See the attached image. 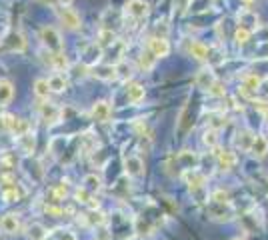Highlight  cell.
Masks as SVG:
<instances>
[{"label":"cell","mask_w":268,"mask_h":240,"mask_svg":"<svg viewBox=\"0 0 268 240\" xmlns=\"http://www.w3.org/2000/svg\"><path fill=\"white\" fill-rule=\"evenodd\" d=\"M40 40L50 52H62V48H64L62 36L54 26H42L40 28Z\"/></svg>","instance_id":"1"},{"label":"cell","mask_w":268,"mask_h":240,"mask_svg":"<svg viewBox=\"0 0 268 240\" xmlns=\"http://www.w3.org/2000/svg\"><path fill=\"white\" fill-rule=\"evenodd\" d=\"M56 14H58V20L62 22L64 28H68V30H78L80 28V16L72 8H58Z\"/></svg>","instance_id":"2"},{"label":"cell","mask_w":268,"mask_h":240,"mask_svg":"<svg viewBox=\"0 0 268 240\" xmlns=\"http://www.w3.org/2000/svg\"><path fill=\"white\" fill-rule=\"evenodd\" d=\"M124 172H126L130 178L142 176V174H144V162H142V158H140V156H134V154L126 156V158H124Z\"/></svg>","instance_id":"3"},{"label":"cell","mask_w":268,"mask_h":240,"mask_svg":"<svg viewBox=\"0 0 268 240\" xmlns=\"http://www.w3.org/2000/svg\"><path fill=\"white\" fill-rule=\"evenodd\" d=\"M148 50L156 56V58H164L170 54V44L166 40V36H152L148 40Z\"/></svg>","instance_id":"4"},{"label":"cell","mask_w":268,"mask_h":240,"mask_svg":"<svg viewBox=\"0 0 268 240\" xmlns=\"http://www.w3.org/2000/svg\"><path fill=\"white\" fill-rule=\"evenodd\" d=\"M4 48L10 52H24L26 50V38L22 32H10L4 38Z\"/></svg>","instance_id":"5"},{"label":"cell","mask_w":268,"mask_h":240,"mask_svg":"<svg viewBox=\"0 0 268 240\" xmlns=\"http://www.w3.org/2000/svg\"><path fill=\"white\" fill-rule=\"evenodd\" d=\"M148 12H150V6H148L146 0H128L126 2V14L136 18V20L144 18Z\"/></svg>","instance_id":"6"},{"label":"cell","mask_w":268,"mask_h":240,"mask_svg":"<svg viewBox=\"0 0 268 240\" xmlns=\"http://www.w3.org/2000/svg\"><path fill=\"white\" fill-rule=\"evenodd\" d=\"M254 138H256V134H254L252 130L242 128V130L236 132V136H234V144H236V148H240L242 152H250V146H252Z\"/></svg>","instance_id":"7"},{"label":"cell","mask_w":268,"mask_h":240,"mask_svg":"<svg viewBox=\"0 0 268 240\" xmlns=\"http://www.w3.org/2000/svg\"><path fill=\"white\" fill-rule=\"evenodd\" d=\"M38 112H40L42 120H46L48 124H56V122L60 120V116H62L60 108L54 106V104H50V102H42V104L38 106Z\"/></svg>","instance_id":"8"},{"label":"cell","mask_w":268,"mask_h":240,"mask_svg":"<svg viewBox=\"0 0 268 240\" xmlns=\"http://www.w3.org/2000/svg\"><path fill=\"white\" fill-rule=\"evenodd\" d=\"M0 230L4 234H16L20 230V220L14 214H4L0 218Z\"/></svg>","instance_id":"9"},{"label":"cell","mask_w":268,"mask_h":240,"mask_svg":"<svg viewBox=\"0 0 268 240\" xmlns=\"http://www.w3.org/2000/svg\"><path fill=\"white\" fill-rule=\"evenodd\" d=\"M182 178L186 180V184L194 190V188H202L204 186V182H206V176L204 174H200L196 168H190V170H186L184 174H182Z\"/></svg>","instance_id":"10"},{"label":"cell","mask_w":268,"mask_h":240,"mask_svg":"<svg viewBox=\"0 0 268 240\" xmlns=\"http://www.w3.org/2000/svg\"><path fill=\"white\" fill-rule=\"evenodd\" d=\"M92 118L96 120V122H106L110 118V104H108L106 100H98V102H94V106H92Z\"/></svg>","instance_id":"11"},{"label":"cell","mask_w":268,"mask_h":240,"mask_svg":"<svg viewBox=\"0 0 268 240\" xmlns=\"http://www.w3.org/2000/svg\"><path fill=\"white\" fill-rule=\"evenodd\" d=\"M144 96H146V90H144V86H142V84H136V82L128 84V88H126V98H128L132 104L142 102V100H144Z\"/></svg>","instance_id":"12"},{"label":"cell","mask_w":268,"mask_h":240,"mask_svg":"<svg viewBox=\"0 0 268 240\" xmlns=\"http://www.w3.org/2000/svg\"><path fill=\"white\" fill-rule=\"evenodd\" d=\"M194 82H196V86L198 88H204V90H208L212 84L216 82V76L212 70H208V68H204V70H200L198 74H196V78H194Z\"/></svg>","instance_id":"13"},{"label":"cell","mask_w":268,"mask_h":240,"mask_svg":"<svg viewBox=\"0 0 268 240\" xmlns=\"http://www.w3.org/2000/svg\"><path fill=\"white\" fill-rule=\"evenodd\" d=\"M234 164H236V156H234L232 150H222L218 154V166H220V170H230V168H234Z\"/></svg>","instance_id":"14"},{"label":"cell","mask_w":268,"mask_h":240,"mask_svg":"<svg viewBox=\"0 0 268 240\" xmlns=\"http://www.w3.org/2000/svg\"><path fill=\"white\" fill-rule=\"evenodd\" d=\"M92 74L98 78V80H114L118 74H116V66H94V70H92Z\"/></svg>","instance_id":"15"},{"label":"cell","mask_w":268,"mask_h":240,"mask_svg":"<svg viewBox=\"0 0 268 240\" xmlns=\"http://www.w3.org/2000/svg\"><path fill=\"white\" fill-rule=\"evenodd\" d=\"M14 98V88L8 80H0V106L10 104Z\"/></svg>","instance_id":"16"},{"label":"cell","mask_w":268,"mask_h":240,"mask_svg":"<svg viewBox=\"0 0 268 240\" xmlns=\"http://www.w3.org/2000/svg\"><path fill=\"white\" fill-rule=\"evenodd\" d=\"M250 152L256 156V158H264L268 152V140L264 136H256L252 146H250Z\"/></svg>","instance_id":"17"},{"label":"cell","mask_w":268,"mask_h":240,"mask_svg":"<svg viewBox=\"0 0 268 240\" xmlns=\"http://www.w3.org/2000/svg\"><path fill=\"white\" fill-rule=\"evenodd\" d=\"M74 196H76V200H78V202H82V204H86V206H90V208H98V202H94L92 192H90V190H86L84 186L76 188Z\"/></svg>","instance_id":"18"},{"label":"cell","mask_w":268,"mask_h":240,"mask_svg":"<svg viewBox=\"0 0 268 240\" xmlns=\"http://www.w3.org/2000/svg\"><path fill=\"white\" fill-rule=\"evenodd\" d=\"M188 54L194 56L196 60H208V46H204L202 42H190Z\"/></svg>","instance_id":"19"},{"label":"cell","mask_w":268,"mask_h":240,"mask_svg":"<svg viewBox=\"0 0 268 240\" xmlns=\"http://www.w3.org/2000/svg\"><path fill=\"white\" fill-rule=\"evenodd\" d=\"M16 144H18L20 152H24V154H32L34 152V136H30L28 132L26 134H20L18 140H16Z\"/></svg>","instance_id":"20"},{"label":"cell","mask_w":268,"mask_h":240,"mask_svg":"<svg viewBox=\"0 0 268 240\" xmlns=\"http://www.w3.org/2000/svg\"><path fill=\"white\" fill-rule=\"evenodd\" d=\"M8 130H10V132H14L16 136H20V134H26V132L30 130V124H28L24 118H16V116H12V118H10V126H8Z\"/></svg>","instance_id":"21"},{"label":"cell","mask_w":268,"mask_h":240,"mask_svg":"<svg viewBox=\"0 0 268 240\" xmlns=\"http://www.w3.org/2000/svg\"><path fill=\"white\" fill-rule=\"evenodd\" d=\"M154 64H156V56H154L150 50H146V52H142V54H140V58H138V66H140V70H142V72H150V70L154 68Z\"/></svg>","instance_id":"22"},{"label":"cell","mask_w":268,"mask_h":240,"mask_svg":"<svg viewBox=\"0 0 268 240\" xmlns=\"http://www.w3.org/2000/svg\"><path fill=\"white\" fill-rule=\"evenodd\" d=\"M48 86H50V92H64L68 82H66V78L62 74H52L48 78Z\"/></svg>","instance_id":"23"},{"label":"cell","mask_w":268,"mask_h":240,"mask_svg":"<svg viewBox=\"0 0 268 240\" xmlns=\"http://www.w3.org/2000/svg\"><path fill=\"white\" fill-rule=\"evenodd\" d=\"M34 94H36L40 100H46V98H48V94H50L48 80H44V78H38V80L34 82Z\"/></svg>","instance_id":"24"},{"label":"cell","mask_w":268,"mask_h":240,"mask_svg":"<svg viewBox=\"0 0 268 240\" xmlns=\"http://www.w3.org/2000/svg\"><path fill=\"white\" fill-rule=\"evenodd\" d=\"M48 62L54 70H66L68 68V58L64 56V52H52Z\"/></svg>","instance_id":"25"},{"label":"cell","mask_w":268,"mask_h":240,"mask_svg":"<svg viewBox=\"0 0 268 240\" xmlns=\"http://www.w3.org/2000/svg\"><path fill=\"white\" fill-rule=\"evenodd\" d=\"M178 160H180L182 168H186V170L196 168V164H198V156H196V154H192V152H182V154L178 156Z\"/></svg>","instance_id":"26"},{"label":"cell","mask_w":268,"mask_h":240,"mask_svg":"<svg viewBox=\"0 0 268 240\" xmlns=\"http://www.w3.org/2000/svg\"><path fill=\"white\" fill-rule=\"evenodd\" d=\"M84 188L90 190V192H100L102 190V180H100V176H96V174L84 176Z\"/></svg>","instance_id":"27"},{"label":"cell","mask_w":268,"mask_h":240,"mask_svg":"<svg viewBox=\"0 0 268 240\" xmlns=\"http://www.w3.org/2000/svg\"><path fill=\"white\" fill-rule=\"evenodd\" d=\"M46 236H48V230L42 224H32L28 228V238L30 240H46Z\"/></svg>","instance_id":"28"},{"label":"cell","mask_w":268,"mask_h":240,"mask_svg":"<svg viewBox=\"0 0 268 240\" xmlns=\"http://www.w3.org/2000/svg\"><path fill=\"white\" fill-rule=\"evenodd\" d=\"M202 142L208 148H215L216 144H218V130L216 128H206L204 130V136H202Z\"/></svg>","instance_id":"29"},{"label":"cell","mask_w":268,"mask_h":240,"mask_svg":"<svg viewBox=\"0 0 268 240\" xmlns=\"http://www.w3.org/2000/svg\"><path fill=\"white\" fill-rule=\"evenodd\" d=\"M234 40H236L238 46H244V44L250 40V30L244 28V26H238L236 32H234Z\"/></svg>","instance_id":"30"},{"label":"cell","mask_w":268,"mask_h":240,"mask_svg":"<svg viewBox=\"0 0 268 240\" xmlns=\"http://www.w3.org/2000/svg\"><path fill=\"white\" fill-rule=\"evenodd\" d=\"M190 4H192V0H174V14L182 16L190 8Z\"/></svg>","instance_id":"31"},{"label":"cell","mask_w":268,"mask_h":240,"mask_svg":"<svg viewBox=\"0 0 268 240\" xmlns=\"http://www.w3.org/2000/svg\"><path fill=\"white\" fill-rule=\"evenodd\" d=\"M114 32L112 30H102L100 32V46H110V44H114Z\"/></svg>","instance_id":"32"},{"label":"cell","mask_w":268,"mask_h":240,"mask_svg":"<svg viewBox=\"0 0 268 240\" xmlns=\"http://www.w3.org/2000/svg\"><path fill=\"white\" fill-rule=\"evenodd\" d=\"M2 198H4V202H16L18 200V190L16 188H8V190L2 192Z\"/></svg>","instance_id":"33"},{"label":"cell","mask_w":268,"mask_h":240,"mask_svg":"<svg viewBox=\"0 0 268 240\" xmlns=\"http://www.w3.org/2000/svg\"><path fill=\"white\" fill-rule=\"evenodd\" d=\"M212 200H215L216 204H228V192L216 190V192H212Z\"/></svg>","instance_id":"34"},{"label":"cell","mask_w":268,"mask_h":240,"mask_svg":"<svg viewBox=\"0 0 268 240\" xmlns=\"http://www.w3.org/2000/svg\"><path fill=\"white\" fill-rule=\"evenodd\" d=\"M52 194L56 200H64L66 198V194H68V190H66V186L64 184H58V186H54L52 188Z\"/></svg>","instance_id":"35"},{"label":"cell","mask_w":268,"mask_h":240,"mask_svg":"<svg viewBox=\"0 0 268 240\" xmlns=\"http://www.w3.org/2000/svg\"><path fill=\"white\" fill-rule=\"evenodd\" d=\"M44 212H46L48 216H52V218H60V216L64 214V210H62L60 206H52V204H48V206L44 208Z\"/></svg>","instance_id":"36"},{"label":"cell","mask_w":268,"mask_h":240,"mask_svg":"<svg viewBox=\"0 0 268 240\" xmlns=\"http://www.w3.org/2000/svg\"><path fill=\"white\" fill-rule=\"evenodd\" d=\"M208 92H210L212 96H224V94H226V88H224V86H222V84H220V82L216 80L215 84H212V86L208 88Z\"/></svg>","instance_id":"37"},{"label":"cell","mask_w":268,"mask_h":240,"mask_svg":"<svg viewBox=\"0 0 268 240\" xmlns=\"http://www.w3.org/2000/svg\"><path fill=\"white\" fill-rule=\"evenodd\" d=\"M256 92H258L264 100H268V76L260 80V84H258V90H256Z\"/></svg>","instance_id":"38"},{"label":"cell","mask_w":268,"mask_h":240,"mask_svg":"<svg viewBox=\"0 0 268 240\" xmlns=\"http://www.w3.org/2000/svg\"><path fill=\"white\" fill-rule=\"evenodd\" d=\"M56 240H76V236L70 230H58L56 232Z\"/></svg>","instance_id":"39"},{"label":"cell","mask_w":268,"mask_h":240,"mask_svg":"<svg viewBox=\"0 0 268 240\" xmlns=\"http://www.w3.org/2000/svg\"><path fill=\"white\" fill-rule=\"evenodd\" d=\"M258 54H260V58H268V42L258 50Z\"/></svg>","instance_id":"40"},{"label":"cell","mask_w":268,"mask_h":240,"mask_svg":"<svg viewBox=\"0 0 268 240\" xmlns=\"http://www.w3.org/2000/svg\"><path fill=\"white\" fill-rule=\"evenodd\" d=\"M56 2H60V4H64V6H68L72 0H56Z\"/></svg>","instance_id":"41"},{"label":"cell","mask_w":268,"mask_h":240,"mask_svg":"<svg viewBox=\"0 0 268 240\" xmlns=\"http://www.w3.org/2000/svg\"><path fill=\"white\" fill-rule=\"evenodd\" d=\"M38 2H42V4H52L54 0H38Z\"/></svg>","instance_id":"42"},{"label":"cell","mask_w":268,"mask_h":240,"mask_svg":"<svg viewBox=\"0 0 268 240\" xmlns=\"http://www.w3.org/2000/svg\"><path fill=\"white\" fill-rule=\"evenodd\" d=\"M232 240H244V238H232Z\"/></svg>","instance_id":"43"},{"label":"cell","mask_w":268,"mask_h":240,"mask_svg":"<svg viewBox=\"0 0 268 240\" xmlns=\"http://www.w3.org/2000/svg\"><path fill=\"white\" fill-rule=\"evenodd\" d=\"M266 116H268V112H266Z\"/></svg>","instance_id":"44"}]
</instances>
